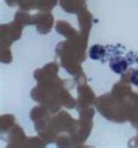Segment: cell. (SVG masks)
<instances>
[{
    "label": "cell",
    "mask_w": 138,
    "mask_h": 148,
    "mask_svg": "<svg viewBox=\"0 0 138 148\" xmlns=\"http://www.w3.org/2000/svg\"><path fill=\"white\" fill-rule=\"evenodd\" d=\"M89 55L90 58L94 59V60H97V59H101L103 55H104V48L102 46H98V45H95L90 48L89 51Z\"/></svg>",
    "instance_id": "1"
},
{
    "label": "cell",
    "mask_w": 138,
    "mask_h": 148,
    "mask_svg": "<svg viewBox=\"0 0 138 148\" xmlns=\"http://www.w3.org/2000/svg\"><path fill=\"white\" fill-rule=\"evenodd\" d=\"M126 67H128L126 62H125L124 60H122V59L111 62V68H112V71L116 72V73H123V72L126 69Z\"/></svg>",
    "instance_id": "2"
},
{
    "label": "cell",
    "mask_w": 138,
    "mask_h": 148,
    "mask_svg": "<svg viewBox=\"0 0 138 148\" xmlns=\"http://www.w3.org/2000/svg\"><path fill=\"white\" fill-rule=\"evenodd\" d=\"M131 81H132V84H133V85L138 86V71H137V72H135V73L132 74V78H131Z\"/></svg>",
    "instance_id": "3"
}]
</instances>
